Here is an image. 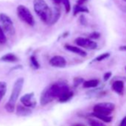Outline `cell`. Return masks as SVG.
<instances>
[{
    "label": "cell",
    "instance_id": "1",
    "mask_svg": "<svg viewBox=\"0 0 126 126\" xmlns=\"http://www.w3.org/2000/svg\"><path fill=\"white\" fill-rule=\"evenodd\" d=\"M70 91L68 85L63 82H56L47 87L42 92L40 96V103L42 105H46L52 102L54 99L59 98L64 93Z\"/></svg>",
    "mask_w": 126,
    "mask_h": 126
},
{
    "label": "cell",
    "instance_id": "2",
    "mask_svg": "<svg viewBox=\"0 0 126 126\" xmlns=\"http://www.w3.org/2000/svg\"><path fill=\"white\" fill-rule=\"evenodd\" d=\"M33 9L39 19L45 24L49 25L51 16V8L45 0H33Z\"/></svg>",
    "mask_w": 126,
    "mask_h": 126
},
{
    "label": "cell",
    "instance_id": "3",
    "mask_svg": "<svg viewBox=\"0 0 126 126\" xmlns=\"http://www.w3.org/2000/svg\"><path fill=\"white\" fill-rule=\"evenodd\" d=\"M23 85H24V79L22 77L17 79L16 81L14 82L11 95L8 102L5 105V109L8 113H13L15 110V105L22 90Z\"/></svg>",
    "mask_w": 126,
    "mask_h": 126
},
{
    "label": "cell",
    "instance_id": "4",
    "mask_svg": "<svg viewBox=\"0 0 126 126\" xmlns=\"http://www.w3.org/2000/svg\"><path fill=\"white\" fill-rule=\"evenodd\" d=\"M16 12H17V15L19 18L22 21H23L24 22H25L30 26L34 25L35 24L34 18L31 12L30 11V10L26 6L22 5H19L16 8Z\"/></svg>",
    "mask_w": 126,
    "mask_h": 126
},
{
    "label": "cell",
    "instance_id": "5",
    "mask_svg": "<svg viewBox=\"0 0 126 126\" xmlns=\"http://www.w3.org/2000/svg\"><path fill=\"white\" fill-rule=\"evenodd\" d=\"M0 25L4 32L8 36H13L15 33V28L11 19L5 14H0Z\"/></svg>",
    "mask_w": 126,
    "mask_h": 126
},
{
    "label": "cell",
    "instance_id": "6",
    "mask_svg": "<svg viewBox=\"0 0 126 126\" xmlns=\"http://www.w3.org/2000/svg\"><path fill=\"white\" fill-rule=\"evenodd\" d=\"M114 105L110 102L98 103L94 107V112L102 115L109 116L114 110Z\"/></svg>",
    "mask_w": 126,
    "mask_h": 126
},
{
    "label": "cell",
    "instance_id": "7",
    "mask_svg": "<svg viewBox=\"0 0 126 126\" xmlns=\"http://www.w3.org/2000/svg\"><path fill=\"white\" fill-rule=\"evenodd\" d=\"M75 43L83 48L88 50H95L97 48L98 45L96 42L93 41V39L84 38V37H78L75 39Z\"/></svg>",
    "mask_w": 126,
    "mask_h": 126
},
{
    "label": "cell",
    "instance_id": "8",
    "mask_svg": "<svg viewBox=\"0 0 126 126\" xmlns=\"http://www.w3.org/2000/svg\"><path fill=\"white\" fill-rule=\"evenodd\" d=\"M20 101L23 105H25L28 108H35V106L36 105V101L34 99L33 93H28V94L23 95L21 97Z\"/></svg>",
    "mask_w": 126,
    "mask_h": 126
},
{
    "label": "cell",
    "instance_id": "9",
    "mask_svg": "<svg viewBox=\"0 0 126 126\" xmlns=\"http://www.w3.org/2000/svg\"><path fill=\"white\" fill-rule=\"evenodd\" d=\"M50 65L53 67L55 68H65L67 65L66 59L62 56H53L50 61H49Z\"/></svg>",
    "mask_w": 126,
    "mask_h": 126
},
{
    "label": "cell",
    "instance_id": "10",
    "mask_svg": "<svg viewBox=\"0 0 126 126\" xmlns=\"http://www.w3.org/2000/svg\"><path fill=\"white\" fill-rule=\"evenodd\" d=\"M65 48L70 51V52H72L74 53H76L80 56H82V57H85L87 56V53L86 51H85L84 50H82V48H79V47H77V46H74V45H65Z\"/></svg>",
    "mask_w": 126,
    "mask_h": 126
},
{
    "label": "cell",
    "instance_id": "11",
    "mask_svg": "<svg viewBox=\"0 0 126 126\" xmlns=\"http://www.w3.org/2000/svg\"><path fill=\"white\" fill-rule=\"evenodd\" d=\"M61 16V11L59 8L54 7L51 8V16H50V20L49 25H54L58 22Z\"/></svg>",
    "mask_w": 126,
    "mask_h": 126
},
{
    "label": "cell",
    "instance_id": "12",
    "mask_svg": "<svg viewBox=\"0 0 126 126\" xmlns=\"http://www.w3.org/2000/svg\"><path fill=\"white\" fill-rule=\"evenodd\" d=\"M124 87H125L124 82L120 79L114 81L112 84V90L119 95H122L123 94Z\"/></svg>",
    "mask_w": 126,
    "mask_h": 126
},
{
    "label": "cell",
    "instance_id": "13",
    "mask_svg": "<svg viewBox=\"0 0 126 126\" xmlns=\"http://www.w3.org/2000/svg\"><path fill=\"white\" fill-rule=\"evenodd\" d=\"M16 113L18 116H27L31 114L32 110L30 108H28L25 105H18L16 109Z\"/></svg>",
    "mask_w": 126,
    "mask_h": 126
},
{
    "label": "cell",
    "instance_id": "14",
    "mask_svg": "<svg viewBox=\"0 0 126 126\" xmlns=\"http://www.w3.org/2000/svg\"><path fill=\"white\" fill-rule=\"evenodd\" d=\"M18 60H19L18 57L12 53H6L5 55L2 56L1 58H0V61L5 62H16Z\"/></svg>",
    "mask_w": 126,
    "mask_h": 126
},
{
    "label": "cell",
    "instance_id": "15",
    "mask_svg": "<svg viewBox=\"0 0 126 126\" xmlns=\"http://www.w3.org/2000/svg\"><path fill=\"white\" fill-rule=\"evenodd\" d=\"M88 12H89L88 8L86 6L83 5L77 4L76 5H74V8H73V14H74V16H77L79 13H88Z\"/></svg>",
    "mask_w": 126,
    "mask_h": 126
},
{
    "label": "cell",
    "instance_id": "16",
    "mask_svg": "<svg viewBox=\"0 0 126 126\" xmlns=\"http://www.w3.org/2000/svg\"><path fill=\"white\" fill-rule=\"evenodd\" d=\"M99 84V81L98 79H90L85 81L83 82V88H96L98 86Z\"/></svg>",
    "mask_w": 126,
    "mask_h": 126
},
{
    "label": "cell",
    "instance_id": "17",
    "mask_svg": "<svg viewBox=\"0 0 126 126\" xmlns=\"http://www.w3.org/2000/svg\"><path fill=\"white\" fill-rule=\"evenodd\" d=\"M74 96V92L73 91H68L65 93L63 94L62 96H60L59 97V101L60 102H68V100H70Z\"/></svg>",
    "mask_w": 126,
    "mask_h": 126
},
{
    "label": "cell",
    "instance_id": "18",
    "mask_svg": "<svg viewBox=\"0 0 126 126\" xmlns=\"http://www.w3.org/2000/svg\"><path fill=\"white\" fill-rule=\"evenodd\" d=\"M92 116L96 117L97 119L102 120V121H104L105 122H110L112 121V117L110 116H106V115H102V114H99V113H91Z\"/></svg>",
    "mask_w": 126,
    "mask_h": 126
},
{
    "label": "cell",
    "instance_id": "19",
    "mask_svg": "<svg viewBox=\"0 0 126 126\" xmlns=\"http://www.w3.org/2000/svg\"><path fill=\"white\" fill-rule=\"evenodd\" d=\"M7 92V83L5 82H0V102L5 96Z\"/></svg>",
    "mask_w": 126,
    "mask_h": 126
},
{
    "label": "cell",
    "instance_id": "20",
    "mask_svg": "<svg viewBox=\"0 0 126 126\" xmlns=\"http://www.w3.org/2000/svg\"><path fill=\"white\" fill-rule=\"evenodd\" d=\"M30 62H31V65L32 66V68L33 69H39L40 68V65L39 63L36 59V57L34 56V55H32L31 57H30Z\"/></svg>",
    "mask_w": 126,
    "mask_h": 126
},
{
    "label": "cell",
    "instance_id": "21",
    "mask_svg": "<svg viewBox=\"0 0 126 126\" xmlns=\"http://www.w3.org/2000/svg\"><path fill=\"white\" fill-rule=\"evenodd\" d=\"M110 56V53H101L99 54L98 56H96L94 61H96V62H101V61H103L106 59H108V57Z\"/></svg>",
    "mask_w": 126,
    "mask_h": 126
},
{
    "label": "cell",
    "instance_id": "22",
    "mask_svg": "<svg viewBox=\"0 0 126 126\" xmlns=\"http://www.w3.org/2000/svg\"><path fill=\"white\" fill-rule=\"evenodd\" d=\"M62 3L65 7V10L66 13L68 14L71 10V5L70 0H62Z\"/></svg>",
    "mask_w": 126,
    "mask_h": 126
},
{
    "label": "cell",
    "instance_id": "23",
    "mask_svg": "<svg viewBox=\"0 0 126 126\" xmlns=\"http://www.w3.org/2000/svg\"><path fill=\"white\" fill-rule=\"evenodd\" d=\"M7 42V37L5 36V33L0 25V44H5Z\"/></svg>",
    "mask_w": 126,
    "mask_h": 126
},
{
    "label": "cell",
    "instance_id": "24",
    "mask_svg": "<svg viewBox=\"0 0 126 126\" xmlns=\"http://www.w3.org/2000/svg\"><path fill=\"white\" fill-rule=\"evenodd\" d=\"M88 123L91 126H106L105 124H103L102 122L98 121V120H95V119H90L88 120Z\"/></svg>",
    "mask_w": 126,
    "mask_h": 126
},
{
    "label": "cell",
    "instance_id": "25",
    "mask_svg": "<svg viewBox=\"0 0 126 126\" xmlns=\"http://www.w3.org/2000/svg\"><path fill=\"white\" fill-rule=\"evenodd\" d=\"M84 79L81 77H76L74 79V87H78L79 85H80L81 84H83L84 82Z\"/></svg>",
    "mask_w": 126,
    "mask_h": 126
},
{
    "label": "cell",
    "instance_id": "26",
    "mask_svg": "<svg viewBox=\"0 0 126 126\" xmlns=\"http://www.w3.org/2000/svg\"><path fill=\"white\" fill-rule=\"evenodd\" d=\"M100 37V33L97 31H94L89 34V39H97Z\"/></svg>",
    "mask_w": 126,
    "mask_h": 126
},
{
    "label": "cell",
    "instance_id": "27",
    "mask_svg": "<svg viewBox=\"0 0 126 126\" xmlns=\"http://www.w3.org/2000/svg\"><path fill=\"white\" fill-rule=\"evenodd\" d=\"M79 22L81 23V25H87V19L85 18V16L84 15H81L79 17Z\"/></svg>",
    "mask_w": 126,
    "mask_h": 126
},
{
    "label": "cell",
    "instance_id": "28",
    "mask_svg": "<svg viewBox=\"0 0 126 126\" xmlns=\"http://www.w3.org/2000/svg\"><path fill=\"white\" fill-rule=\"evenodd\" d=\"M111 76H112V73H111L110 71L106 72V73L104 74V76H103V79H104V81H105V82L108 81V80L111 77Z\"/></svg>",
    "mask_w": 126,
    "mask_h": 126
},
{
    "label": "cell",
    "instance_id": "29",
    "mask_svg": "<svg viewBox=\"0 0 126 126\" xmlns=\"http://www.w3.org/2000/svg\"><path fill=\"white\" fill-rule=\"evenodd\" d=\"M119 126H126V116L122 119V120L120 122Z\"/></svg>",
    "mask_w": 126,
    "mask_h": 126
},
{
    "label": "cell",
    "instance_id": "30",
    "mask_svg": "<svg viewBox=\"0 0 126 126\" xmlns=\"http://www.w3.org/2000/svg\"><path fill=\"white\" fill-rule=\"evenodd\" d=\"M87 1H88V0H77V4H79V5H83Z\"/></svg>",
    "mask_w": 126,
    "mask_h": 126
},
{
    "label": "cell",
    "instance_id": "31",
    "mask_svg": "<svg viewBox=\"0 0 126 126\" xmlns=\"http://www.w3.org/2000/svg\"><path fill=\"white\" fill-rule=\"evenodd\" d=\"M119 50L121 51H126V45H122L119 47Z\"/></svg>",
    "mask_w": 126,
    "mask_h": 126
},
{
    "label": "cell",
    "instance_id": "32",
    "mask_svg": "<svg viewBox=\"0 0 126 126\" xmlns=\"http://www.w3.org/2000/svg\"><path fill=\"white\" fill-rule=\"evenodd\" d=\"M52 1L56 5H59L60 3H62V0H52Z\"/></svg>",
    "mask_w": 126,
    "mask_h": 126
},
{
    "label": "cell",
    "instance_id": "33",
    "mask_svg": "<svg viewBox=\"0 0 126 126\" xmlns=\"http://www.w3.org/2000/svg\"><path fill=\"white\" fill-rule=\"evenodd\" d=\"M123 1H124V2H126V0H123Z\"/></svg>",
    "mask_w": 126,
    "mask_h": 126
},
{
    "label": "cell",
    "instance_id": "34",
    "mask_svg": "<svg viewBox=\"0 0 126 126\" xmlns=\"http://www.w3.org/2000/svg\"><path fill=\"white\" fill-rule=\"evenodd\" d=\"M125 70H126V69H125Z\"/></svg>",
    "mask_w": 126,
    "mask_h": 126
},
{
    "label": "cell",
    "instance_id": "35",
    "mask_svg": "<svg viewBox=\"0 0 126 126\" xmlns=\"http://www.w3.org/2000/svg\"></svg>",
    "mask_w": 126,
    "mask_h": 126
}]
</instances>
